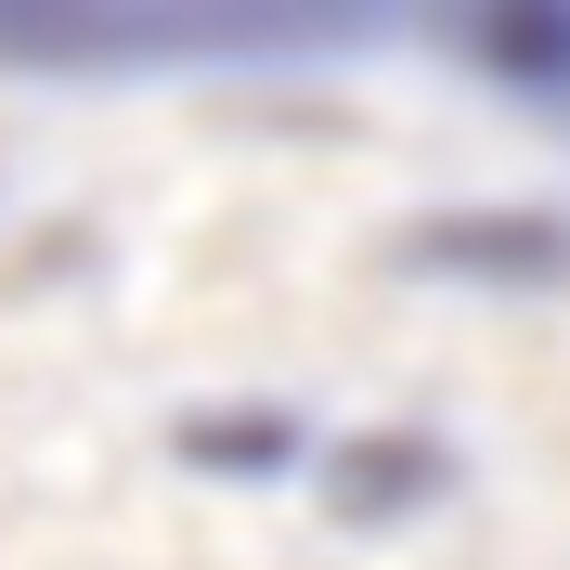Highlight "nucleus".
Returning <instances> with one entry per match:
<instances>
[{
  "mask_svg": "<svg viewBox=\"0 0 570 570\" xmlns=\"http://www.w3.org/2000/svg\"><path fill=\"white\" fill-rule=\"evenodd\" d=\"M0 570H570V156L259 66L0 142Z\"/></svg>",
  "mask_w": 570,
  "mask_h": 570,
  "instance_id": "obj_1",
  "label": "nucleus"
},
{
  "mask_svg": "<svg viewBox=\"0 0 570 570\" xmlns=\"http://www.w3.org/2000/svg\"><path fill=\"white\" fill-rule=\"evenodd\" d=\"M298 13L312 0H0V52H52L78 78H208Z\"/></svg>",
  "mask_w": 570,
  "mask_h": 570,
  "instance_id": "obj_2",
  "label": "nucleus"
},
{
  "mask_svg": "<svg viewBox=\"0 0 570 570\" xmlns=\"http://www.w3.org/2000/svg\"><path fill=\"white\" fill-rule=\"evenodd\" d=\"M505 39H519L505 105H519V117H532V130L570 156V0H505Z\"/></svg>",
  "mask_w": 570,
  "mask_h": 570,
  "instance_id": "obj_3",
  "label": "nucleus"
}]
</instances>
